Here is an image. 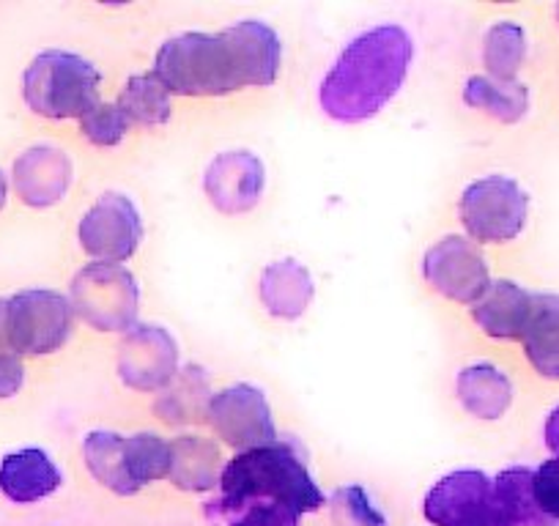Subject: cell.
<instances>
[{
    "label": "cell",
    "instance_id": "6da1fadb",
    "mask_svg": "<svg viewBox=\"0 0 559 526\" xmlns=\"http://www.w3.org/2000/svg\"><path fill=\"white\" fill-rule=\"evenodd\" d=\"M283 45L261 20H241L219 34H181L154 58V77L170 96H225L266 88L277 80Z\"/></svg>",
    "mask_w": 559,
    "mask_h": 526
},
{
    "label": "cell",
    "instance_id": "7a4b0ae2",
    "mask_svg": "<svg viewBox=\"0 0 559 526\" xmlns=\"http://www.w3.org/2000/svg\"><path fill=\"white\" fill-rule=\"evenodd\" d=\"M414 61V39L401 25H376L354 36L319 88L321 110L341 123H359L379 116Z\"/></svg>",
    "mask_w": 559,
    "mask_h": 526
},
{
    "label": "cell",
    "instance_id": "3957f363",
    "mask_svg": "<svg viewBox=\"0 0 559 526\" xmlns=\"http://www.w3.org/2000/svg\"><path fill=\"white\" fill-rule=\"evenodd\" d=\"M219 486L230 504L258 499V502L283 504L297 513H310L324 502L299 455L280 442L236 455L223 469Z\"/></svg>",
    "mask_w": 559,
    "mask_h": 526
},
{
    "label": "cell",
    "instance_id": "277c9868",
    "mask_svg": "<svg viewBox=\"0 0 559 526\" xmlns=\"http://www.w3.org/2000/svg\"><path fill=\"white\" fill-rule=\"evenodd\" d=\"M102 74L88 58L67 50H45L23 74L25 105L41 118H83L99 105Z\"/></svg>",
    "mask_w": 559,
    "mask_h": 526
},
{
    "label": "cell",
    "instance_id": "5b68a950",
    "mask_svg": "<svg viewBox=\"0 0 559 526\" xmlns=\"http://www.w3.org/2000/svg\"><path fill=\"white\" fill-rule=\"evenodd\" d=\"M461 225L472 241L504 244L521 236L530 217V198L519 181L508 176H486L472 181L459 203Z\"/></svg>",
    "mask_w": 559,
    "mask_h": 526
},
{
    "label": "cell",
    "instance_id": "8992f818",
    "mask_svg": "<svg viewBox=\"0 0 559 526\" xmlns=\"http://www.w3.org/2000/svg\"><path fill=\"white\" fill-rule=\"evenodd\" d=\"M74 313L99 332H127L138 315L140 288L121 263H88L74 275Z\"/></svg>",
    "mask_w": 559,
    "mask_h": 526
},
{
    "label": "cell",
    "instance_id": "52a82bcc",
    "mask_svg": "<svg viewBox=\"0 0 559 526\" xmlns=\"http://www.w3.org/2000/svg\"><path fill=\"white\" fill-rule=\"evenodd\" d=\"M72 304L47 288H31L7 299L9 348L17 357L52 354L72 335Z\"/></svg>",
    "mask_w": 559,
    "mask_h": 526
},
{
    "label": "cell",
    "instance_id": "ba28073f",
    "mask_svg": "<svg viewBox=\"0 0 559 526\" xmlns=\"http://www.w3.org/2000/svg\"><path fill=\"white\" fill-rule=\"evenodd\" d=\"M423 277L444 299L469 304V308L491 286L486 258L466 236H444L437 244L428 247L423 258Z\"/></svg>",
    "mask_w": 559,
    "mask_h": 526
},
{
    "label": "cell",
    "instance_id": "9c48e42d",
    "mask_svg": "<svg viewBox=\"0 0 559 526\" xmlns=\"http://www.w3.org/2000/svg\"><path fill=\"white\" fill-rule=\"evenodd\" d=\"M78 236L85 255L96 263H123L138 252L143 219L127 195L107 192L85 212Z\"/></svg>",
    "mask_w": 559,
    "mask_h": 526
},
{
    "label": "cell",
    "instance_id": "30bf717a",
    "mask_svg": "<svg viewBox=\"0 0 559 526\" xmlns=\"http://www.w3.org/2000/svg\"><path fill=\"white\" fill-rule=\"evenodd\" d=\"M206 415L214 433L241 453L277 444L272 409H269L263 392L255 386L236 384L217 392L209 401Z\"/></svg>",
    "mask_w": 559,
    "mask_h": 526
},
{
    "label": "cell",
    "instance_id": "8fae6325",
    "mask_svg": "<svg viewBox=\"0 0 559 526\" xmlns=\"http://www.w3.org/2000/svg\"><path fill=\"white\" fill-rule=\"evenodd\" d=\"M426 515L437 526H499L493 480L475 469L442 477L428 491Z\"/></svg>",
    "mask_w": 559,
    "mask_h": 526
},
{
    "label": "cell",
    "instance_id": "7c38bea8",
    "mask_svg": "<svg viewBox=\"0 0 559 526\" xmlns=\"http://www.w3.org/2000/svg\"><path fill=\"white\" fill-rule=\"evenodd\" d=\"M179 368V351L174 337L159 326H138L123 340L118 354V370L123 384L140 392H154L170 384Z\"/></svg>",
    "mask_w": 559,
    "mask_h": 526
},
{
    "label": "cell",
    "instance_id": "4fadbf2b",
    "mask_svg": "<svg viewBox=\"0 0 559 526\" xmlns=\"http://www.w3.org/2000/svg\"><path fill=\"white\" fill-rule=\"evenodd\" d=\"M203 190L223 214H245L263 195V165L250 152H225L209 165Z\"/></svg>",
    "mask_w": 559,
    "mask_h": 526
},
{
    "label": "cell",
    "instance_id": "5bb4252c",
    "mask_svg": "<svg viewBox=\"0 0 559 526\" xmlns=\"http://www.w3.org/2000/svg\"><path fill=\"white\" fill-rule=\"evenodd\" d=\"M14 190L31 208H50L72 187V159L56 146H31L14 163Z\"/></svg>",
    "mask_w": 559,
    "mask_h": 526
},
{
    "label": "cell",
    "instance_id": "9a60e30c",
    "mask_svg": "<svg viewBox=\"0 0 559 526\" xmlns=\"http://www.w3.org/2000/svg\"><path fill=\"white\" fill-rule=\"evenodd\" d=\"M535 294L513 280H491L480 299L469 308L472 321L493 340H521L530 321Z\"/></svg>",
    "mask_w": 559,
    "mask_h": 526
},
{
    "label": "cell",
    "instance_id": "2e32d148",
    "mask_svg": "<svg viewBox=\"0 0 559 526\" xmlns=\"http://www.w3.org/2000/svg\"><path fill=\"white\" fill-rule=\"evenodd\" d=\"M61 482V469L39 447L17 450L0 461V493L17 504L41 502L56 493Z\"/></svg>",
    "mask_w": 559,
    "mask_h": 526
},
{
    "label": "cell",
    "instance_id": "e0dca14e",
    "mask_svg": "<svg viewBox=\"0 0 559 526\" xmlns=\"http://www.w3.org/2000/svg\"><path fill=\"white\" fill-rule=\"evenodd\" d=\"M313 277L305 270L302 263L283 258V261L269 263L263 270L261 283H258V297H261L263 308L274 315V319L294 321L305 315V310L313 302Z\"/></svg>",
    "mask_w": 559,
    "mask_h": 526
},
{
    "label": "cell",
    "instance_id": "ac0fdd59",
    "mask_svg": "<svg viewBox=\"0 0 559 526\" xmlns=\"http://www.w3.org/2000/svg\"><path fill=\"white\" fill-rule=\"evenodd\" d=\"M455 395L461 406L477 420H499L513 404V381L497 364L477 362L459 373Z\"/></svg>",
    "mask_w": 559,
    "mask_h": 526
},
{
    "label": "cell",
    "instance_id": "d6986e66",
    "mask_svg": "<svg viewBox=\"0 0 559 526\" xmlns=\"http://www.w3.org/2000/svg\"><path fill=\"white\" fill-rule=\"evenodd\" d=\"M526 362L537 375L559 381V297L557 294H535L530 321L521 335Z\"/></svg>",
    "mask_w": 559,
    "mask_h": 526
},
{
    "label": "cell",
    "instance_id": "ffe728a7",
    "mask_svg": "<svg viewBox=\"0 0 559 526\" xmlns=\"http://www.w3.org/2000/svg\"><path fill=\"white\" fill-rule=\"evenodd\" d=\"M535 471L526 466L504 469L493 480V504H497L499 526H546V515L535 502Z\"/></svg>",
    "mask_w": 559,
    "mask_h": 526
},
{
    "label": "cell",
    "instance_id": "44dd1931",
    "mask_svg": "<svg viewBox=\"0 0 559 526\" xmlns=\"http://www.w3.org/2000/svg\"><path fill=\"white\" fill-rule=\"evenodd\" d=\"M217 444L203 437H179L170 442L168 477L187 491H206L214 486L219 469Z\"/></svg>",
    "mask_w": 559,
    "mask_h": 526
},
{
    "label": "cell",
    "instance_id": "7402d4cb",
    "mask_svg": "<svg viewBox=\"0 0 559 526\" xmlns=\"http://www.w3.org/2000/svg\"><path fill=\"white\" fill-rule=\"evenodd\" d=\"M464 101L497 121L515 123L530 110V91L524 83H502V80L480 74V77H469L464 88Z\"/></svg>",
    "mask_w": 559,
    "mask_h": 526
},
{
    "label": "cell",
    "instance_id": "603a6c76",
    "mask_svg": "<svg viewBox=\"0 0 559 526\" xmlns=\"http://www.w3.org/2000/svg\"><path fill=\"white\" fill-rule=\"evenodd\" d=\"M118 107L123 110V116L129 118L132 127H163L170 121V91L159 83L152 74H134L127 80L121 96H118Z\"/></svg>",
    "mask_w": 559,
    "mask_h": 526
},
{
    "label": "cell",
    "instance_id": "cb8c5ba5",
    "mask_svg": "<svg viewBox=\"0 0 559 526\" xmlns=\"http://www.w3.org/2000/svg\"><path fill=\"white\" fill-rule=\"evenodd\" d=\"M83 458L88 464L91 475L105 488L116 493H134L138 486L127 471V455H123V437L112 431H94L83 442Z\"/></svg>",
    "mask_w": 559,
    "mask_h": 526
},
{
    "label": "cell",
    "instance_id": "d4e9b609",
    "mask_svg": "<svg viewBox=\"0 0 559 526\" xmlns=\"http://www.w3.org/2000/svg\"><path fill=\"white\" fill-rule=\"evenodd\" d=\"M526 61V34L513 20L493 23L483 39V63L488 69V77L515 83V74L521 72Z\"/></svg>",
    "mask_w": 559,
    "mask_h": 526
},
{
    "label": "cell",
    "instance_id": "484cf974",
    "mask_svg": "<svg viewBox=\"0 0 559 526\" xmlns=\"http://www.w3.org/2000/svg\"><path fill=\"white\" fill-rule=\"evenodd\" d=\"M123 455H127V471L134 486L154 482L168 477L170 471V444L157 433H134L123 439Z\"/></svg>",
    "mask_w": 559,
    "mask_h": 526
},
{
    "label": "cell",
    "instance_id": "4316f807",
    "mask_svg": "<svg viewBox=\"0 0 559 526\" xmlns=\"http://www.w3.org/2000/svg\"><path fill=\"white\" fill-rule=\"evenodd\" d=\"M129 129H132V123L123 116L118 101H99L80 118V132L99 148L118 146L127 138Z\"/></svg>",
    "mask_w": 559,
    "mask_h": 526
},
{
    "label": "cell",
    "instance_id": "83f0119b",
    "mask_svg": "<svg viewBox=\"0 0 559 526\" xmlns=\"http://www.w3.org/2000/svg\"><path fill=\"white\" fill-rule=\"evenodd\" d=\"M332 515L341 526H384V518L376 513V507L359 486L341 488L332 497Z\"/></svg>",
    "mask_w": 559,
    "mask_h": 526
},
{
    "label": "cell",
    "instance_id": "f1b7e54d",
    "mask_svg": "<svg viewBox=\"0 0 559 526\" xmlns=\"http://www.w3.org/2000/svg\"><path fill=\"white\" fill-rule=\"evenodd\" d=\"M532 488H535V502L540 507V513L546 518L559 521V458L543 461L535 469V480H532Z\"/></svg>",
    "mask_w": 559,
    "mask_h": 526
},
{
    "label": "cell",
    "instance_id": "f546056e",
    "mask_svg": "<svg viewBox=\"0 0 559 526\" xmlns=\"http://www.w3.org/2000/svg\"><path fill=\"white\" fill-rule=\"evenodd\" d=\"M297 510L292 507L263 502L255 504L236 526H297Z\"/></svg>",
    "mask_w": 559,
    "mask_h": 526
},
{
    "label": "cell",
    "instance_id": "4dcf8cb0",
    "mask_svg": "<svg viewBox=\"0 0 559 526\" xmlns=\"http://www.w3.org/2000/svg\"><path fill=\"white\" fill-rule=\"evenodd\" d=\"M25 384V364L17 354H0V398H14Z\"/></svg>",
    "mask_w": 559,
    "mask_h": 526
},
{
    "label": "cell",
    "instance_id": "1f68e13d",
    "mask_svg": "<svg viewBox=\"0 0 559 526\" xmlns=\"http://www.w3.org/2000/svg\"><path fill=\"white\" fill-rule=\"evenodd\" d=\"M543 439H546V447L559 458V406L548 415L546 428H543Z\"/></svg>",
    "mask_w": 559,
    "mask_h": 526
},
{
    "label": "cell",
    "instance_id": "d6a6232c",
    "mask_svg": "<svg viewBox=\"0 0 559 526\" xmlns=\"http://www.w3.org/2000/svg\"><path fill=\"white\" fill-rule=\"evenodd\" d=\"M0 354H12L7 335V299H0Z\"/></svg>",
    "mask_w": 559,
    "mask_h": 526
},
{
    "label": "cell",
    "instance_id": "836d02e7",
    "mask_svg": "<svg viewBox=\"0 0 559 526\" xmlns=\"http://www.w3.org/2000/svg\"><path fill=\"white\" fill-rule=\"evenodd\" d=\"M7 201H9V181L7 176H3V170H0V212L7 208Z\"/></svg>",
    "mask_w": 559,
    "mask_h": 526
},
{
    "label": "cell",
    "instance_id": "e575fe53",
    "mask_svg": "<svg viewBox=\"0 0 559 526\" xmlns=\"http://www.w3.org/2000/svg\"><path fill=\"white\" fill-rule=\"evenodd\" d=\"M554 14H557V23H559V3H557V9H554Z\"/></svg>",
    "mask_w": 559,
    "mask_h": 526
}]
</instances>
